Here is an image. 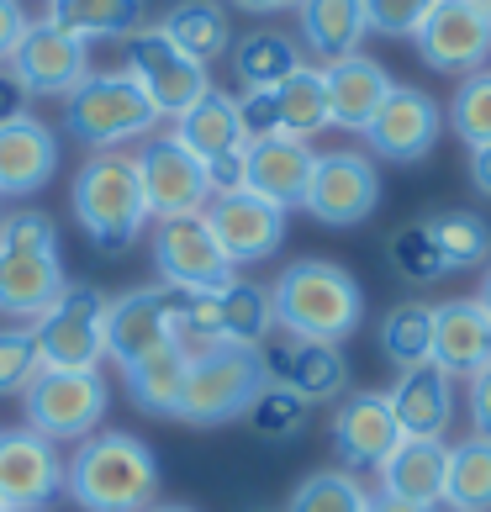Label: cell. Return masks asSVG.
Listing matches in <instances>:
<instances>
[{
  "label": "cell",
  "mask_w": 491,
  "mask_h": 512,
  "mask_svg": "<svg viewBox=\"0 0 491 512\" xmlns=\"http://www.w3.org/2000/svg\"><path fill=\"white\" fill-rule=\"evenodd\" d=\"M64 491L80 512H148L159 502V460L143 439L101 428L69 454Z\"/></svg>",
  "instance_id": "1"
},
{
  "label": "cell",
  "mask_w": 491,
  "mask_h": 512,
  "mask_svg": "<svg viewBox=\"0 0 491 512\" xmlns=\"http://www.w3.org/2000/svg\"><path fill=\"white\" fill-rule=\"evenodd\" d=\"M275 328L286 338H312V344H344L365 322V291L344 264L333 259H296L270 286Z\"/></svg>",
  "instance_id": "2"
},
{
  "label": "cell",
  "mask_w": 491,
  "mask_h": 512,
  "mask_svg": "<svg viewBox=\"0 0 491 512\" xmlns=\"http://www.w3.org/2000/svg\"><path fill=\"white\" fill-rule=\"evenodd\" d=\"M74 222L85 227L90 249L101 254H122L132 249V238L148 227V201H143V180H138V164L132 154H90L74 175Z\"/></svg>",
  "instance_id": "3"
},
{
  "label": "cell",
  "mask_w": 491,
  "mask_h": 512,
  "mask_svg": "<svg viewBox=\"0 0 491 512\" xmlns=\"http://www.w3.org/2000/svg\"><path fill=\"white\" fill-rule=\"evenodd\" d=\"M164 117L154 111V101L143 96V85L132 80L127 69H101V74H85L80 85L64 96V127L69 138H80L85 148L96 154H111L132 138H154V127Z\"/></svg>",
  "instance_id": "4"
},
{
  "label": "cell",
  "mask_w": 491,
  "mask_h": 512,
  "mask_svg": "<svg viewBox=\"0 0 491 512\" xmlns=\"http://www.w3.org/2000/svg\"><path fill=\"white\" fill-rule=\"evenodd\" d=\"M270 386L259 349H238V344H212L191 354L185 370V391H180V423L191 428H222L254 407V396Z\"/></svg>",
  "instance_id": "5"
},
{
  "label": "cell",
  "mask_w": 491,
  "mask_h": 512,
  "mask_svg": "<svg viewBox=\"0 0 491 512\" xmlns=\"http://www.w3.org/2000/svg\"><path fill=\"white\" fill-rule=\"evenodd\" d=\"M27 428L48 444H80L101 433L106 417V381L96 370H37V381L22 391Z\"/></svg>",
  "instance_id": "6"
},
{
  "label": "cell",
  "mask_w": 491,
  "mask_h": 512,
  "mask_svg": "<svg viewBox=\"0 0 491 512\" xmlns=\"http://www.w3.org/2000/svg\"><path fill=\"white\" fill-rule=\"evenodd\" d=\"M275 333V307H270V286L254 280H228L212 296H191L185 307V328L180 344L185 349H212V344H238V349H264Z\"/></svg>",
  "instance_id": "7"
},
{
  "label": "cell",
  "mask_w": 491,
  "mask_h": 512,
  "mask_svg": "<svg viewBox=\"0 0 491 512\" xmlns=\"http://www.w3.org/2000/svg\"><path fill=\"white\" fill-rule=\"evenodd\" d=\"M48 370H96L106 359V296L96 286H64V296L32 322Z\"/></svg>",
  "instance_id": "8"
},
{
  "label": "cell",
  "mask_w": 491,
  "mask_h": 512,
  "mask_svg": "<svg viewBox=\"0 0 491 512\" xmlns=\"http://www.w3.org/2000/svg\"><path fill=\"white\" fill-rule=\"evenodd\" d=\"M122 43H127V74L143 85V96L154 101L159 117L180 122L185 111H191L206 90H212L206 64H196L191 53H180L159 27H138L132 37H122Z\"/></svg>",
  "instance_id": "9"
},
{
  "label": "cell",
  "mask_w": 491,
  "mask_h": 512,
  "mask_svg": "<svg viewBox=\"0 0 491 512\" xmlns=\"http://www.w3.org/2000/svg\"><path fill=\"white\" fill-rule=\"evenodd\" d=\"M185 307H191V296L169 286H143V291L106 301V354L127 370L154 349L175 344L185 328Z\"/></svg>",
  "instance_id": "10"
},
{
  "label": "cell",
  "mask_w": 491,
  "mask_h": 512,
  "mask_svg": "<svg viewBox=\"0 0 491 512\" xmlns=\"http://www.w3.org/2000/svg\"><path fill=\"white\" fill-rule=\"evenodd\" d=\"M138 180H143V201L148 217H196L212 201V180H206V164L185 148L175 132H154V138L138 143Z\"/></svg>",
  "instance_id": "11"
},
{
  "label": "cell",
  "mask_w": 491,
  "mask_h": 512,
  "mask_svg": "<svg viewBox=\"0 0 491 512\" xmlns=\"http://www.w3.org/2000/svg\"><path fill=\"white\" fill-rule=\"evenodd\" d=\"M154 270L169 291H185V296H212L222 291L233 275V259L217 249L212 227L206 217H164L154 227Z\"/></svg>",
  "instance_id": "12"
},
{
  "label": "cell",
  "mask_w": 491,
  "mask_h": 512,
  "mask_svg": "<svg viewBox=\"0 0 491 512\" xmlns=\"http://www.w3.org/2000/svg\"><path fill=\"white\" fill-rule=\"evenodd\" d=\"M412 43H418V59L433 74H455V80H465V74L491 64V16L476 6V0H439Z\"/></svg>",
  "instance_id": "13"
},
{
  "label": "cell",
  "mask_w": 491,
  "mask_h": 512,
  "mask_svg": "<svg viewBox=\"0 0 491 512\" xmlns=\"http://www.w3.org/2000/svg\"><path fill=\"white\" fill-rule=\"evenodd\" d=\"M307 212L323 227H360L370 222V212L381 206V175L365 154L354 148H333V154H317L312 164V185H307Z\"/></svg>",
  "instance_id": "14"
},
{
  "label": "cell",
  "mask_w": 491,
  "mask_h": 512,
  "mask_svg": "<svg viewBox=\"0 0 491 512\" xmlns=\"http://www.w3.org/2000/svg\"><path fill=\"white\" fill-rule=\"evenodd\" d=\"M439 132H444V111L428 90L391 85V96L381 101V111H375L370 127H365V143H370V154L386 159V164H418L439 148Z\"/></svg>",
  "instance_id": "15"
},
{
  "label": "cell",
  "mask_w": 491,
  "mask_h": 512,
  "mask_svg": "<svg viewBox=\"0 0 491 512\" xmlns=\"http://www.w3.org/2000/svg\"><path fill=\"white\" fill-rule=\"evenodd\" d=\"M206 227H212L217 249L238 264H259L270 259L280 243H286V212L280 206H270L264 196L254 191H228V196H212L206 201Z\"/></svg>",
  "instance_id": "16"
},
{
  "label": "cell",
  "mask_w": 491,
  "mask_h": 512,
  "mask_svg": "<svg viewBox=\"0 0 491 512\" xmlns=\"http://www.w3.org/2000/svg\"><path fill=\"white\" fill-rule=\"evenodd\" d=\"M11 74L27 85V96H69L90 74V43L53 27L48 16L43 22H27L22 43L11 53Z\"/></svg>",
  "instance_id": "17"
},
{
  "label": "cell",
  "mask_w": 491,
  "mask_h": 512,
  "mask_svg": "<svg viewBox=\"0 0 491 512\" xmlns=\"http://www.w3.org/2000/svg\"><path fill=\"white\" fill-rule=\"evenodd\" d=\"M264 375L275 386L296 391L307 407L317 402H338L349 391V359L338 344H312V338H280V344H264Z\"/></svg>",
  "instance_id": "18"
},
{
  "label": "cell",
  "mask_w": 491,
  "mask_h": 512,
  "mask_svg": "<svg viewBox=\"0 0 491 512\" xmlns=\"http://www.w3.org/2000/svg\"><path fill=\"white\" fill-rule=\"evenodd\" d=\"M64 491V460L43 433H0V502L11 512H37Z\"/></svg>",
  "instance_id": "19"
},
{
  "label": "cell",
  "mask_w": 491,
  "mask_h": 512,
  "mask_svg": "<svg viewBox=\"0 0 491 512\" xmlns=\"http://www.w3.org/2000/svg\"><path fill=\"white\" fill-rule=\"evenodd\" d=\"M402 444V423L386 402V391H354L338 402L333 412V449L344 470H365V465H381L386 454Z\"/></svg>",
  "instance_id": "20"
},
{
  "label": "cell",
  "mask_w": 491,
  "mask_h": 512,
  "mask_svg": "<svg viewBox=\"0 0 491 512\" xmlns=\"http://www.w3.org/2000/svg\"><path fill=\"white\" fill-rule=\"evenodd\" d=\"M64 264L59 249H22V243H0V312L37 322L53 301L64 296Z\"/></svg>",
  "instance_id": "21"
},
{
  "label": "cell",
  "mask_w": 491,
  "mask_h": 512,
  "mask_svg": "<svg viewBox=\"0 0 491 512\" xmlns=\"http://www.w3.org/2000/svg\"><path fill=\"white\" fill-rule=\"evenodd\" d=\"M312 164H317L312 143H301V138H259V143H249V154H243V191H254L270 206H280V212H291V206L307 201Z\"/></svg>",
  "instance_id": "22"
},
{
  "label": "cell",
  "mask_w": 491,
  "mask_h": 512,
  "mask_svg": "<svg viewBox=\"0 0 491 512\" xmlns=\"http://www.w3.org/2000/svg\"><path fill=\"white\" fill-rule=\"evenodd\" d=\"M59 169V138L48 122L16 117L0 127V201H27Z\"/></svg>",
  "instance_id": "23"
},
{
  "label": "cell",
  "mask_w": 491,
  "mask_h": 512,
  "mask_svg": "<svg viewBox=\"0 0 491 512\" xmlns=\"http://www.w3.org/2000/svg\"><path fill=\"white\" fill-rule=\"evenodd\" d=\"M433 365H439L449 381L455 375H476L491 365V317L481 312L476 296L460 301H439L433 307Z\"/></svg>",
  "instance_id": "24"
},
{
  "label": "cell",
  "mask_w": 491,
  "mask_h": 512,
  "mask_svg": "<svg viewBox=\"0 0 491 512\" xmlns=\"http://www.w3.org/2000/svg\"><path fill=\"white\" fill-rule=\"evenodd\" d=\"M323 85H328V117L344 132H365L370 117L381 111V101L391 96V74L386 64H375L370 53H349V59L323 64Z\"/></svg>",
  "instance_id": "25"
},
{
  "label": "cell",
  "mask_w": 491,
  "mask_h": 512,
  "mask_svg": "<svg viewBox=\"0 0 491 512\" xmlns=\"http://www.w3.org/2000/svg\"><path fill=\"white\" fill-rule=\"evenodd\" d=\"M386 402L402 423V439H444L449 423H455V381L439 365L402 370L396 386L386 391Z\"/></svg>",
  "instance_id": "26"
},
{
  "label": "cell",
  "mask_w": 491,
  "mask_h": 512,
  "mask_svg": "<svg viewBox=\"0 0 491 512\" xmlns=\"http://www.w3.org/2000/svg\"><path fill=\"white\" fill-rule=\"evenodd\" d=\"M375 470H381V497L418 502V507H444L449 444L444 439H402Z\"/></svg>",
  "instance_id": "27"
},
{
  "label": "cell",
  "mask_w": 491,
  "mask_h": 512,
  "mask_svg": "<svg viewBox=\"0 0 491 512\" xmlns=\"http://www.w3.org/2000/svg\"><path fill=\"white\" fill-rule=\"evenodd\" d=\"M175 138L191 148L206 169L222 164V159H238L243 148H249V138H243V122H238V96L206 90V96L175 122Z\"/></svg>",
  "instance_id": "28"
},
{
  "label": "cell",
  "mask_w": 491,
  "mask_h": 512,
  "mask_svg": "<svg viewBox=\"0 0 491 512\" xmlns=\"http://www.w3.org/2000/svg\"><path fill=\"white\" fill-rule=\"evenodd\" d=\"M301 43H307L323 64L349 59L365 43V0H301Z\"/></svg>",
  "instance_id": "29"
},
{
  "label": "cell",
  "mask_w": 491,
  "mask_h": 512,
  "mask_svg": "<svg viewBox=\"0 0 491 512\" xmlns=\"http://www.w3.org/2000/svg\"><path fill=\"white\" fill-rule=\"evenodd\" d=\"M185 370H191V349L175 338V344H164L148 359H138V365L122 370L127 375V396L143 412H154V417H175L180 412V391H185Z\"/></svg>",
  "instance_id": "30"
},
{
  "label": "cell",
  "mask_w": 491,
  "mask_h": 512,
  "mask_svg": "<svg viewBox=\"0 0 491 512\" xmlns=\"http://www.w3.org/2000/svg\"><path fill=\"white\" fill-rule=\"evenodd\" d=\"M159 32H164L180 53H191L196 64H212L217 53H228V48H233L228 11H222L217 0H180V6L159 22Z\"/></svg>",
  "instance_id": "31"
},
{
  "label": "cell",
  "mask_w": 491,
  "mask_h": 512,
  "mask_svg": "<svg viewBox=\"0 0 491 512\" xmlns=\"http://www.w3.org/2000/svg\"><path fill=\"white\" fill-rule=\"evenodd\" d=\"M48 22L74 32L80 43L132 37L143 27V0H48Z\"/></svg>",
  "instance_id": "32"
},
{
  "label": "cell",
  "mask_w": 491,
  "mask_h": 512,
  "mask_svg": "<svg viewBox=\"0 0 491 512\" xmlns=\"http://www.w3.org/2000/svg\"><path fill=\"white\" fill-rule=\"evenodd\" d=\"M301 69V48L296 37L286 32H249L233 43V74L243 90H275L280 80H291V74Z\"/></svg>",
  "instance_id": "33"
},
{
  "label": "cell",
  "mask_w": 491,
  "mask_h": 512,
  "mask_svg": "<svg viewBox=\"0 0 491 512\" xmlns=\"http://www.w3.org/2000/svg\"><path fill=\"white\" fill-rule=\"evenodd\" d=\"M444 502L449 512H491V439L449 444V470H444Z\"/></svg>",
  "instance_id": "34"
},
{
  "label": "cell",
  "mask_w": 491,
  "mask_h": 512,
  "mask_svg": "<svg viewBox=\"0 0 491 512\" xmlns=\"http://www.w3.org/2000/svg\"><path fill=\"white\" fill-rule=\"evenodd\" d=\"M275 111H280V132L286 138H317L323 127H333L328 117V85H323V69L301 64L291 80L275 85Z\"/></svg>",
  "instance_id": "35"
},
{
  "label": "cell",
  "mask_w": 491,
  "mask_h": 512,
  "mask_svg": "<svg viewBox=\"0 0 491 512\" xmlns=\"http://www.w3.org/2000/svg\"><path fill=\"white\" fill-rule=\"evenodd\" d=\"M381 354L396 370L433 365V307L428 301H396L381 317Z\"/></svg>",
  "instance_id": "36"
},
{
  "label": "cell",
  "mask_w": 491,
  "mask_h": 512,
  "mask_svg": "<svg viewBox=\"0 0 491 512\" xmlns=\"http://www.w3.org/2000/svg\"><path fill=\"white\" fill-rule=\"evenodd\" d=\"M370 507L375 491L354 470H312L286 502V512H370Z\"/></svg>",
  "instance_id": "37"
},
{
  "label": "cell",
  "mask_w": 491,
  "mask_h": 512,
  "mask_svg": "<svg viewBox=\"0 0 491 512\" xmlns=\"http://www.w3.org/2000/svg\"><path fill=\"white\" fill-rule=\"evenodd\" d=\"M386 259H391V270L402 275L407 286H433V280L449 275L444 249H439V238H433V222H407V227H396L391 243H386Z\"/></svg>",
  "instance_id": "38"
},
{
  "label": "cell",
  "mask_w": 491,
  "mask_h": 512,
  "mask_svg": "<svg viewBox=\"0 0 491 512\" xmlns=\"http://www.w3.org/2000/svg\"><path fill=\"white\" fill-rule=\"evenodd\" d=\"M449 127L455 138L476 154V148H491V69L465 74L455 101H449Z\"/></svg>",
  "instance_id": "39"
},
{
  "label": "cell",
  "mask_w": 491,
  "mask_h": 512,
  "mask_svg": "<svg viewBox=\"0 0 491 512\" xmlns=\"http://www.w3.org/2000/svg\"><path fill=\"white\" fill-rule=\"evenodd\" d=\"M243 423H249L264 444H291L301 428H307V402H301L296 391H286V386H264L259 396H254V407L243 412Z\"/></svg>",
  "instance_id": "40"
},
{
  "label": "cell",
  "mask_w": 491,
  "mask_h": 512,
  "mask_svg": "<svg viewBox=\"0 0 491 512\" xmlns=\"http://www.w3.org/2000/svg\"><path fill=\"white\" fill-rule=\"evenodd\" d=\"M433 238H439L449 270H481V264L491 259V222L476 217V212L439 217V222H433Z\"/></svg>",
  "instance_id": "41"
},
{
  "label": "cell",
  "mask_w": 491,
  "mask_h": 512,
  "mask_svg": "<svg viewBox=\"0 0 491 512\" xmlns=\"http://www.w3.org/2000/svg\"><path fill=\"white\" fill-rule=\"evenodd\" d=\"M37 370H43V354H37L32 328H0V396H22Z\"/></svg>",
  "instance_id": "42"
},
{
  "label": "cell",
  "mask_w": 491,
  "mask_h": 512,
  "mask_svg": "<svg viewBox=\"0 0 491 512\" xmlns=\"http://www.w3.org/2000/svg\"><path fill=\"white\" fill-rule=\"evenodd\" d=\"M433 6H439V0H365V32L418 37V27L428 22Z\"/></svg>",
  "instance_id": "43"
},
{
  "label": "cell",
  "mask_w": 491,
  "mask_h": 512,
  "mask_svg": "<svg viewBox=\"0 0 491 512\" xmlns=\"http://www.w3.org/2000/svg\"><path fill=\"white\" fill-rule=\"evenodd\" d=\"M238 122H243V138L249 143L286 138V132H280V111H275V90H243L238 96Z\"/></svg>",
  "instance_id": "44"
},
{
  "label": "cell",
  "mask_w": 491,
  "mask_h": 512,
  "mask_svg": "<svg viewBox=\"0 0 491 512\" xmlns=\"http://www.w3.org/2000/svg\"><path fill=\"white\" fill-rule=\"evenodd\" d=\"M465 407H470V433H481V439H491V365L470 375Z\"/></svg>",
  "instance_id": "45"
},
{
  "label": "cell",
  "mask_w": 491,
  "mask_h": 512,
  "mask_svg": "<svg viewBox=\"0 0 491 512\" xmlns=\"http://www.w3.org/2000/svg\"><path fill=\"white\" fill-rule=\"evenodd\" d=\"M22 32H27L22 0H0V64H11V53H16V43H22Z\"/></svg>",
  "instance_id": "46"
},
{
  "label": "cell",
  "mask_w": 491,
  "mask_h": 512,
  "mask_svg": "<svg viewBox=\"0 0 491 512\" xmlns=\"http://www.w3.org/2000/svg\"><path fill=\"white\" fill-rule=\"evenodd\" d=\"M27 101H32L27 85L11 74V64H0V127L16 122V117H27Z\"/></svg>",
  "instance_id": "47"
},
{
  "label": "cell",
  "mask_w": 491,
  "mask_h": 512,
  "mask_svg": "<svg viewBox=\"0 0 491 512\" xmlns=\"http://www.w3.org/2000/svg\"><path fill=\"white\" fill-rule=\"evenodd\" d=\"M470 185H476L481 196H491V148H476V154H470Z\"/></svg>",
  "instance_id": "48"
},
{
  "label": "cell",
  "mask_w": 491,
  "mask_h": 512,
  "mask_svg": "<svg viewBox=\"0 0 491 512\" xmlns=\"http://www.w3.org/2000/svg\"><path fill=\"white\" fill-rule=\"evenodd\" d=\"M238 11H254V16H275V11H296L301 0H233Z\"/></svg>",
  "instance_id": "49"
},
{
  "label": "cell",
  "mask_w": 491,
  "mask_h": 512,
  "mask_svg": "<svg viewBox=\"0 0 491 512\" xmlns=\"http://www.w3.org/2000/svg\"><path fill=\"white\" fill-rule=\"evenodd\" d=\"M370 512H439V507H418V502H396V497H381L375 491V507Z\"/></svg>",
  "instance_id": "50"
},
{
  "label": "cell",
  "mask_w": 491,
  "mask_h": 512,
  "mask_svg": "<svg viewBox=\"0 0 491 512\" xmlns=\"http://www.w3.org/2000/svg\"><path fill=\"white\" fill-rule=\"evenodd\" d=\"M476 301H481V312L491 317V270L481 275V286H476Z\"/></svg>",
  "instance_id": "51"
},
{
  "label": "cell",
  "mask_w": 491,
  "mask_h": 512,
  "mask_svg": "<svg viewBox=\"0 0 491 512\" xmlns=\"http://www.w3.org/2000/svg\"><path fill=\"white\" fill-rule=\"evenodd\" d=\"M148 512H196V507H180V502H154Z\"/></svg>",
  "instance_id": "52"
},
{
  "label": "cell",
  "mask_w": 491,
  "mask_h": 512,
  "mask_svg": "<svg viewBox=\"0 0 491 512\" xmlns=\"http://www.w3.org/2000/svg\"><path fill=\"white\" fill-rule=\"evenodd\" d=\"M476 6H481V11H486V16H491V0H476Z\"/></svg>",
  "instance_id": "53"
},
{
  "label": "cell",
  "mask_w": 491,
  "mask_h": 512,
  "mask_svg": "<svg viewBox=\"0 0 491 512\" xmlns=\"http://www.w3.org/2000/svg\"><path fill=\"white\" fill-rule=\"evenodd\" d=\"M0 512H11V507H6V502H0Z\"/></svg>",
  "instance_id": "54"
}]
</instances>
